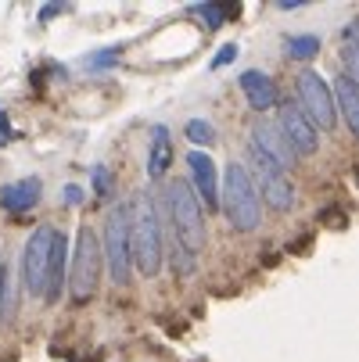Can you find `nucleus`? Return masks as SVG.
Here are the masks:
<instances>
[{"mask_svg":"<svg viewBox=\"0 0 359 362\" xmlns=\"http://www.w3.org/2000/svg\"><path fill=\"white\" fill-rule=\"evenodd\" d=\"M173 258H176V273H180V276H190V273H194V255H190L187 247L173 244Z\"/></svg>","mask_w":359,"mask_h":362,"instance_id":"obj_20","label":"nucleus"},{"mask_svg":"<svg viewBox=\"0 0 359 362\" xmlns=\"http://www.w3.org/2000/svg\"><path fill=\"white\" fill-rule=\"evenodd\" d=\"M241 93H244V100H248L255 112H270L277 100H280L277 97V83L266 72H259V69L241 72Z\"/></svg>","mask_w":359,"mask_h":362,"instance_id":"obj_11","label":"nucleus"},{"mask_svg":"<svg viewBox=\"0 0 359 362\" xmlns=\"http://www.w3.org/2000/svg\"><path fill=\"white\" fill-rule=\"evenodd\" d=\"M187 140L198 144V151H201V147H212V144H216V129H212V122L190 119V122H187Z\"/></svg>","mask_w":359,"mask_h":362,"instance_id":"obj_17","label":"nucleus"},{"mask_svg":"<svg viewBox=\"0 0 359 362\" xmlns=\"http://www.w3.org/2000/svg\"><path fill=\"white\" fill-rule=\"evenodd\" d=\"M223 216L237 233H251L263 223V194L255 187L251 169H244L241 162H230L223 169Z\"/></svg>","mask_w":359,"mask_h":362,"instance_id":"obj_2","label":"nucleus"},{"mask_svg":"<svg viewBox=\"0 0 359 362\" xmlns=\"http://www.w3.org/2000/svg\"><path fill=\"white\" fill-rule=\"evenodd\" d=\"M173 165V140H169V129L166 126H155L151 129V151H147V176L151 180H162Z\"/></svg>","mask_w":359,"mask_h":362,"instance_id":"obj_13","label":"nucleus"},{"mask_svg":"<svg viewBox=\"0 0 359 362\" xmlns=\"http://www.w3.org/2000/svg\"><path fill=\"white\" fill-rule=\"evenodd\" d=\"M317 50H320V40L317 36H291L287 40V58H295V62L317 58Z\"/></svg>","mask_w":359,"mask_h":362,"instance_id":"obj_16","label":"nucleus"},{"mask_svg":"<svg viewBox=\"0 0 359 362\" xmlns=\"http://www.w3.org/2000/svg\"><path fill=\"white\" fill-rule=\"evenodd\" d=\"M40 194H43V183L36 180V176H25V180H15V183H4L0 187V209L4 212H29L33 204L40 201Z\"/></svg>","mask_w":359,"mask_h":362,"instance_id":"obj_12","label":"nucleus"},{"mask_svg":"<svg viewBox=\"0 0 359 362\" xmlns=\"http://www.w3.org/2000/svg\"><path fill=\"white\" fill-rule=\"evenodd\" d=\"M194 15H201L205 22H209V29H220L223 25V18H227V11L223 8H216V4H198V8H190Z\"/></svg>","mask_w":359,"mask_h":362,"instance_id":"obj_18","label":"nucleus"},{"mask_svg":"<svg viewBox=\"0 0 359 362\" xmlns=\"http://www.w3.org/2000/svg\"><path fill=\"white\" fill-rule=\"evenodd\" d=\"M166 209H169L176 244L187 247L190 255H198L205 247V240H209V230H205V204H201V197L194 194V187L187 180H169Z\"/></svg>","mask_w":359,"mask_h":362,"instance_id":"obj_3","label":"nucleus"},{"mask_svg":"<svg viewBox=\"0 0 359 362\" xmlns=\"http://www.w3.org/2000/svg\"><path fill=\"white\" fill-rule=\"evenodd\" d=\"M105 244H97V233L90 226L76 230V247H72V269H69V298L76 305H86L97 294L101 269H105Z\"/></svg>","mask_w":359,"mask_h":362,"instance_id":"obj_4","label":"nucleus"},{"mask_svg":"<svg viewBox=\"0 0 359 362\" xmlns=\"http://www.w3.org/2000/svg\"><path fill=\"white\" fill-rule=\"evenodd\" d=\"M248 144H255L270 162H277L280 165V173H291L295 169V162H298V154H295V147L287 144V136H284V129L273 122V119H255L251 122V140Z\"/></svg>","mask_w":359,"mask_h":362,"instance_id":"obj_10","label":"nucleus"},{"mask_svg":"<svg viewBox=\"0 0 359 362\" xmlns=\"http://www.w3.org/2000/svg\"><path fill=\"white\" fill-rule=\"evenodd\" d=\"M0 269H4V262H0Z\"/></svg>","mask_w":359,"mask_h":362,"instance_id":"obj_27","label":"nucleus"},{"mask_svg":"<svg viewBox=\"0 0 359 362\" xmlns=\"http://www.w3.org/2000/svg\"><path fill=\"white\" fill-rule=\"evenodd\" d=\"M295 93H298V105L302 112L309 115V122L317 129H334L338 126V97H334V86H327V79L313 69H302L298 79H295Z\"/></svg>","mask_w":359,"mask_h":362,"instance_id":"obj_6","label":"nucleus"},{"mask_svg":"<svg viewBox=\"0 0 359 362\" xmlns=\"http://www.w3.org/2000/svg\"><path fill=\"white\" fill-rule=\"evenodd\" d=\"M65 266H69V237H55V251H50V273H47V298L43 301H58L65 294Z\"/></svg>","mask_w":359,"mask_h":362,"instance_id":"obj_14","label":"nucleus"},{"mask_svg":"<svg viewBox=\"0 0 359 362\" xmlns=\"http://www.w3.org/2000/svg\"><path fill=\"white\" fill-rule=\"evenodd\" d=\"M234 54H237V47H234V43H227V47L220 50V54H216L212 69H223V65H230V62H234Z\"/></svg>","mask_w":359,"mask_h":362,"instance_id":"obj_23","label":"nucleus"},{"mask_svg":"<svg viewBox=\"0 0 359 362\" xmlns=\"http://www.w3.org/2000/svg\"><path fill=\"white\" fill-rule=\"evenodd\" d=\"M62 201H65V204H79V201H83V190H79L76 183H69V187L62 190Z\"/></svg>","mask_w":359,"mask_h":362,"instance_id":"obj_25","label":"nucleus"},{"mask_svg":"<svg viewBox=\"0 0 359 362\" xmlns=\"http://www.w3.org/2000/svg\"><path fill=\"white\" fill-rule=\"evenodd\" d=\"M130 230H133L137 273L155 280L162 273V262H166V244H162V219H159L155 204H151V197L144 190L130 201Z\"/></svg>","mask_w":359,"mask_h":362,"instance_id":"obj_1","label":"nucleus"},{"mask_svg":"<svg viewBox=\"0 0 359 362\" xmlns=\"http://www.w3.org/2000/svg\"><path fill=\"white\" fill-rule=\"evenodd\" d=\"M341 62H345V76L359 86V47H345L341 50Z\"/></svg>","mask_w":359,"mask_h":362,"instance_id":"obj_19","label":"nucleus"},{"mask_svg":"<svg viewBox=\"0 0 359 362\" xmlns=\"http://www.w3.org/2000/svg\"><path fill=\"white\" fill-rule=\"evenodd\" d=\"M93 190H97L101 197L112 190V173H108L105 165H97V169H93Z\"/></svg>","mask_w":359,"mask_h":362,"instance_id":"obj_21","label":"nucleus"},{"mask_svg":"<svg viewBox=\"0 0 359 362\" xmlns=\"http://www.w3.org/2000/svg\"><path fill=\"white\" fill-rule=\"evenodd\" d=\"M341 40H345V47H359V18H352V22L345 25Z\"/></svg>","mask_w":359,"mask_h":362,"instance_id":"obj_22","label":"nucleus"},{"mask_svg":"<svg viewBox=\"0 0 359 362\" xmlns=\"http://www.w3.org/2000/svg\"><path fill=\"white\" fill-rule=\"evenodd\" d=\"M105 262H108V273H112V284L115 287H130V276H133V230H130V204L119 201L108 209L105 216Z\"/></svg>","mask_w":359,"mask_h":362,"instance_id":"obj_5","label":"nucleus"},{"mask_svg":"<svg viewBox=\"0 0 359 362\" xmlns=\"http://www.w3.org/2000/svg\"><path fill=\"white\" fill-rule=\"evenodd\" d=\"M55 237H58L55 226H36L29 233V240H25V251H22V280H25V291L33 298H47V273H50Z\"/></svg>","mask_w":359,"mask_h":362,"instance_id":"obj_7","label":"nucleus"},{"mask_svg":"<svg viewBox=\"0 0 359 362\" xmlns=\"http://www.w3.org/2000/svg\"><path fill=\"white\" fill-rule=\"evenodd\" d=\"M187 169H190V187L201 197L205 209H223V187H220V169L212 162V154L205 151H187Z\"/></svg>","mask_w":359,"mask_h":362,"instance_id":"obj_9","label":"nucleus"},{"mask_svg":"<svg viewBox=\"0 0 359 362\" xmlns=\"http://www.w3.org/2000/svg\"><path fill=\"white\" fill-rule=\"evenodd\" d=\"M334 97H338V115L345 119V126L352 129V136H359V86L345 72L334 79Z\"/></svg>","mask_w":359,"mask_h":362,"instance_id":"obj_15","label":"nucleus"},{"mask_svg":"<svg viewBox=\"0 0 359 362\" xmlns=\"http://www.w3.org/2000/svg\"><path fill=\"white\" fill-rule=\"evenodd\" d=\"M277 126L284 129V136H287V144L295 147V154L302 158H309V154H317V147H320V129L309 122V115L302 112V105L298 100H280L277 105Z\"/></svg>","mask_w":359,"mask_h":362,"instance_id":"obj_8","label":"nucleus"},{"mask_svg":"<svg viewBox=\"0 0 359 362\" xmlns=\"http://www.w3.org/2000/svg\"><path fill=\"white\" fill-rule=\"evenodd\" d=\"M8 284H11L8 269H0V320H4V305H8Z\"/></svg>","mask_w":359,"mask_h":362,"instance_id":"obj_24","label":"nucleus"},{"mask_svg":"<svg viewBox=\"0 0 359 362\" xmlns=\"http://www.w3.org/2000/svg\"><path fill=\"white\" fill-rule=\"evenodd\" d=\"M0 129H4V119H0Z\"/></svg>","mask_w":359,"mask_h":362,"instance_id":"obj_26","label":"nucleus"}]
</instances>
